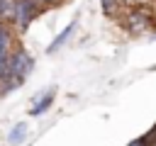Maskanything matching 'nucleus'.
Returning a JSON list of instances; mask_svg holds the SVG:
<instances>
[{"label": "nucleus", "instance_id": "nucleus-13", "mask_svg": "<svg viewBox=\"0 0 156 146\" xmlns=\"http://www.w3.org/2000/svg\"><path fill=\"white\" fill-rule=\"evenodd\" d=\"M127 146H146V141H144V136H139V139H134V141H129Z\"/></svg>", "mask_w": 156, "mask_h": 146}, {"label": "nucleus", "instance_id": "nucleus-15", "mask_svg": "<svg viewBox=\"0 0 156 146\" xmlns=\"http://www.w3.org/2000/svg\"><path fill=\"white\" fill-rule=\"evenodd\" d=\"M151 146H156V144H151Z\"/></svg>", "mask_w": 156, "mask_h": 146}, {"label": "nucleus", "instance_id": "nucleus-1", "mask_svg": "<svg viewBox=\"0 0 156 146\" xmlns=\"http://www.w3.org/2000/svg\"><path fill=\"white\" fill-rule=\"evenodd\" d=\"M119 22H122V27H124L129 34H144L146 29H151V27L156 24L151 10L144 7V5H129V7L119 15Z\"/></svg>", "mask_w": 156, "mask_h": 146}, {"label": "nucleus", "instance_id": "nucleus-11", "mask_svg": "<svg viewBox=\"0 0 156 146\" xmlns=\"http://www.w3.org/2000/svg\"><path fill=\"white\" fill-rule=\"evenodd\" d=\"M7 58H10V54H0V78L7 75Z\"/></svg>", "mask_w": 156, "mask_h": 146}, {"label": "nucleus", "instance_id": "nucleus-2", "mask_svg": "<svg viewBox=\"0 0 156 146\" xmlns=\"http://www.w3.org/2000/svg\"><path fill=\"white\" fill-rule=\"evenodd\" d=\"M44 12V7L37 2V0H15V19H12V27L15 32L24 34L29 29V24Z\"/></svg>", "mask_w": 156, "mask_h": 146}, {"label": "nucleus", "instance_id": "nucleus-12", "mask_svg": "<svg viewBox=\"0 0 156 146\" xmlns=\"http://www.w3.org/2000/svg\"><path fill=\"white\" fill-rule=\"evenodd\" d=\"M41 7H56V5H61L63 0H37Z\"/></svg>", "mask_w": 156, "mask_h": 146}, {"label": "nucleus", "instance_id": "nucleus-14", "mask_svg": "<svg viewBox=\"0 0 156 146\" xmlns=\"http://www.w3.org/2000/svg\"><path fill=\"white\" fill-rule=\"evenodd\" d=\"M122 2H129V5H132V2H139V0H122Z\"/></svg>", "mask_w": 156, "mask_h": 146}, {"label": "nucleus", "instance_id": "nucleus-9", "mask_svg": "<svg viewBox=\"0 0 156 146\" xmlns=\"http://www.w3.org/2000/svg\"><path fill=\"white\" fill-rule=\"evenodd\" d=\"M0 19L12 24V19H15V0H0Z\"/></svg>", "mask_w": 156, "mask_h": 146}, {"label": "nucleus", "instance_id": "nucleus-7", "mask_svg": "<svg viewBox=\"0 0 156 146\" xmlns=\"http://www.w3.org/2000/svg\"><path fill=\"white\" fill-rule=\"evenodd\" d=\"M22 83H24V78H20V75H12V73L2 75L0 78V95H10L12 90L22 88Z\"/></svg>", "mask_w": 156, "mask_h": 146}, {"label": "nucleus", "instance_id": "nucleus-3", "mask_svg": "<svg viewBox=\"0 0 156 146\" xmlns=\"http://www.w3.org/2000/svg\"><path fill=\"white\" fill-rule=\"evenodd\" d=\"M34 71V58L27 49L22 46H15L10 51V58H7V73L12 75H20V78H27L29 73Z\"/></svg>", "mask_w": 156, "mask_h": 146}, {"label": "nucleus", "instance_id": "nucleus-6", "mask_svg": "<svg viewBox=\"0 0 156 146\" xmlns=\"http://www.w3.org/2000/svg\"><path fill=\"white\" fill-rule=\"evenodd\" d=\"M27 131H29L27 122H17V124L10 129V134H7V144H10V146H17V144H22V141L27 139Z\"/></svg>", "mask_w": 156, "mask_h": 146}, {"label": "nucleus", "instance_id": "nucleus-10", "mask_svg": "<svg viewBox=\"0 0 156 146\" xmlns=\"http://www.w3.org/2000/svg\"><path fill=\"white\" fill-rule=\"evenodd\" d=\"M100 7L107 17H117L122 10V0H100Z\"/></svg>", "mask_w": 156, "mask_h": 146}, {"label": "nucleus", "instance_id": "nucleus-4", "mask_svg": "<svg viewBox=\"0 0 156 146\" xmlns=\"http://www.w3.org/2000/svg\"><path fill=\"white\" fill-rule=\"evenodd\" d=\"M54 97H56V92H54V90H44L41 95H37V97L32 100L34 105L29 107V114H32V117H39V114H44V112H46V109L54 105Z\"/></svg>", "mask_w": 156, "mask_h": 146}, {"label": "nucleus", "instance_id": "nucleus-8", "mask_svg": "<svg viewBox=\"0 0 156 146\" xmlns=\"http://www.w3.org/2000/svg\"><path fill=\"white\" fill-rule=\"evenodd\" d=\"M73 29H76V22H71V24H66V29H63L61 34H56V39H54V41L49 44V49H46V54H56V51H58V49H61V46H63V44L68 41V36L73 34Z\"/></svg>", "mask_w": 156, "mask_h": 146}, {"label": "nucleus", "instance_id": "nucleus-5", "mask_svg": "<svg viewBox=\"0 0 156 146\" xmlns=\"http://www.w3.org/2000/svg\"><path fill=\"white\" fill-rule=\"evenodd\" d=\"M12 44H15V32H12V27L7 22L0 19V54H10L15 49Z\"/></svg>", "mask_w": 156, "mask_h": 146}]
</instances>
